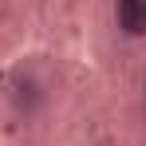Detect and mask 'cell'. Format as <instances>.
Masks as SVG:
<instances>
[{"mask_svg":"<svg viewBox=\"0 0 146 146\" xmlns=\"http://www.w3.org/2000/svg\"><path fill=\"white\" fill-rule=\"evenodd\" d=\"M115 24L126 40H146V0H115Z\"/></svg>","mask_w":146,"mask_h":146,"instance_id":"cell-1","label":"cell"}]
</instances>
